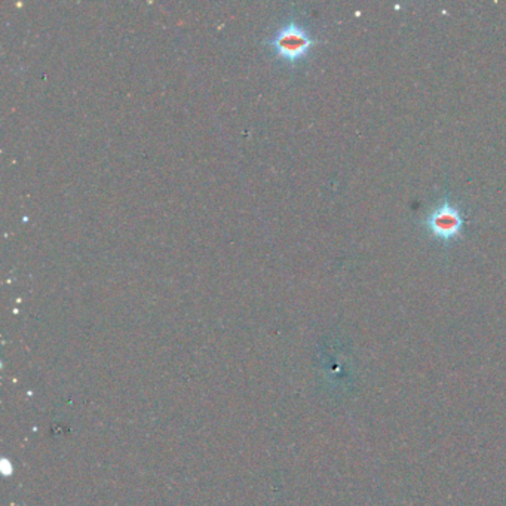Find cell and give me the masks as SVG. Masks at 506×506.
I'll list each match as a JSON object with an SVG mask.
<instances>
[{"instance_id": "obj_1", "label": "cell", "mask_w": 506, "mask_h": 506, "mask_svg": "<svg viewBox=\"0 0 506 506\" xmlns=\"http://www.w3.org/2000/svg\"><path fill=\"white\" fill-rule=\"evenodd\" d=\"M268 44L282 60L297 61L308 54L313 40L303 27L296 23H288L281 27Z\"/></svg>"}, {"instance_id": "obj_2", "label": "cell", "mask_w": 506, "mask_h": 506, "mask_svg": "<svg viewBox=\"0 0 506 506\" xmlns=\"http://www.w3.org/2000/svg\"><path fill=\"white\" fill-rule=\"evenodd\" d=\"M429 226L435 235L448 238L456 235L462 227V218L455 208L450 205L439 207L429 218Z\"/></svg>"}]
</instances>
